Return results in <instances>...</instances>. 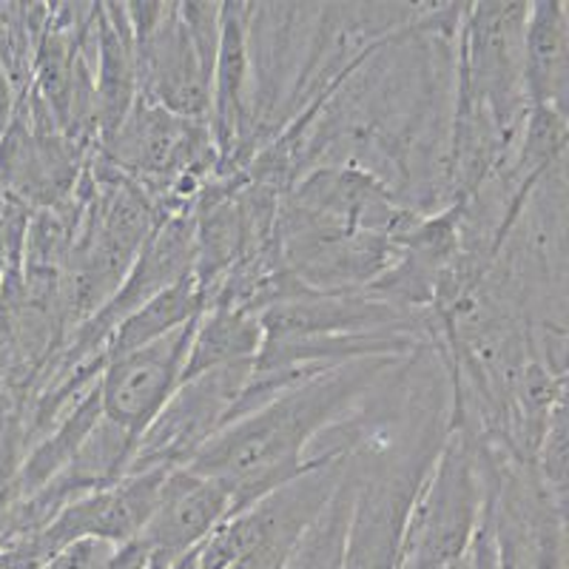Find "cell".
<instances>
[{
  "label": "cell",
  "mask_w": 569,
  "mask_h": 569,
  "mask_svg": "<svg viewBox=\"0 0 569 569\" xmlns=\"http://www.w3.org/2000/svg\"><path fill=\"white\" fill-rule=\"evenodd\" d=\"M490 501V450L453 416L410 507L399 569H456Z\"/></svg>",
  "instance_id": "4"
},
{
  "label": "cell",
  "mask_w": 569,
  "mask_h": 569,
  "mask_svg": "<svg viewBox=\"0 0 569 569\" xmlns=\"http://www.w3.org/2000/svg\"><path fill=\"white\" fill-rule=\"evenodd\" d=\"M220 20L222 3H166L154 27L134 38L140 98L208 123Z\"/></svg>",
  "instance_id": "6"
},
{
  "label": "cell",
  "mask_w": 569,
  "mask_h": 569,
  "mask_svg": "<svg viewBox=\"0 0 569 569\" xmlns=\"http://www.w3.org/2000/svg\"><path fill=\"white\" fill-rule=\"evenodd\" d=\"M251 370L253 362L186 379L137 439L129 472L174 470L191 465L202 447L231 421L233 408L248 388Z\"/></svg>",
  "instance_id": "9"
},
{
  "label": "cell",
  "mask_w": 569,
  "mask_h": 569,
  "mask_svg": "<svg viewBox=\"0 0 569 569\" xmlns=\"http://www.w3.org/2000/svg\"><path fill=\"white\" fill-rule=\"evenodd\" d=\"M27 370L20 365L18 348H14V339L7 328V319L0 313V390L27 388Z\"/></svg>",
  "instance_id": "21"
},
{
  "label": "cell",
  "mask_w": 569,
  "mask_h": 569,
  "mask_svg": "<svg viewBox=\"0 0 569 569\" xmlns=\"http://www.w3.org/2000/svg\"><path fill=\"white\" fill-rule=\"evenodd\" d=\"M288 200L293 206L322 213L359 231L379 233L393 242L401 233L410 231L419 217H425L405 206L382 180L350 166H317L305 171L291 188Z\"/></svg>",
  "instance_id": "12"
},
{
  "label": "cell",
  "mask_w": 569,
  "mask_h": 569,
  "mask_svg": "<svg viewBox=\"0 0 569 569\" xmlns=\"http://www.w3.org/2000/svg\"><path fill=\"white\" fill-rule=\"evenodd\" d=\"M202 311H206V293H202L200 282L191 273L182 282L171 284L169 291L157 293L142 308H137L126 322L117 325V330L103 348L106 362L169 337L174 330L186 328L188 322H194Z\"/></svg>",
  "instance_id": "17"
},
{
  "label": "cell",
  "mask_w": 569,
  "mask_h": 569,
  "mask_svg": "<svg viewBox=\"0 0 569 569\" xmlns=\"http://www.w3.org/2000/svg\"><path fill=\"white\" fill-rule=\"evenodd\" d=\"M262 342H266V333H262L259 313L237 308V305H206L191 333L186 379L208 373V370L257 362Z\"/></svg>",
  "instance_id": "16"
},
{
  "label": "cell",
  "mask_w": 569,
  "mask_h": 569,
  "mask_svg": "<svg viewBox=\"0 0 569 569\" xmlns=\"http://www.w3.org/2000/svg\"><path fill=\"white\" fill-rule=\"evenodd\" d=\"M14 109H18V94H14V86L9 80L7 69L0 66V137H3V131L12 123Z\"/></svg>",
  "instance_id": "23"
},
{
  "label": "cell",
  "mask_w": 569,
  "mask_h": 569,
  "mask_svg": "<svg viewBox=\"0 0 569 569\" xmlns=\"http://www.w3.org/2000/svg\"><path fill=\"white\" fill-rule=\"evenodd\" d=\"M530 3L461 7L456 40L453 120L496 131L516 151L530 114L525 83V23Z\"/></svg>",
  "instance_id": "3"
},
{
  "label": "cell",
  "mask_w": 569,
  "mask_h": 569,
  "mask_svg": "<svg viewBox=\"0 0 569 569\" xmlns=\"http://www.w3.org/2000/svg\"><path fill=\"white\" fill-rule=\"evenodd\" d=\"M111 556H114L111 543L86 538V541L71 543L63 552H58V556H52L34 569H109Z\"/></svg>",
  "instance_id": "20"
},
{
  "label": "cell",
  "mask_w": 569,
  "mask_h": 569,
  "mask_svg": "<svg viewBox=\"0 0 569 569\" xmlns=\"http://www.w3.org/2000/svg\"><path fill=\"white\" fill-rule=\"evenodd\" d=\"M273 237L284 271L311 291H362L399 257L388 237L299 208L288 197L279 206Z\"/></svg>",
  "instance_id": "7"
},
{
  "label": "cell",
  "mask_w": 569,
  "mask_h": 569,
  "mask_svg": "<svg viewBox=\"0 0 569 569\" xmlns=\"http://www.w3.org/2000/svg\"><path fill=\"white\" fill-rule=\"evenodd\" d=\"M194 322L103 365L98 393L100 413L109 425L120 427L134 441L140 439L142 430L154 421V416L166 408V401L186 379Z\"/></svg>",
  "instance_id": "11"
},
{
  "label": "cell",
  "mask_w": 569,
  "mask_h": 569,
  "mask_svg": "<svg viewBox=\"0 0 569 569\" xmlns=\"http://www.w3.org/2000/svg\"><path fill=\"white\" fill-rule=\"evenodd\" d=\"M231 516V498L188 467H174L162 479L160 496L137 541L162 569H174L194 552L213 527Z\"/></svg>",
  "instance_id": "13"
},
{
  "label": "cell",
  "mask_w": 569,
  "mask_h": 569,
  "mask_svg": "<svg viewBox=\"0 0 569 569\" xmlns=\"http://www.w3.org/2000/svg\"><path fill=\"white\" fill-rule=\"evenodd\" d=\"M525 83L532 109L567 114L569 7L563 0H538L527 7Z\"/></svg>",
  "instance_id": "15"
},
{
  "label": "cell",
  "mask_w": 569,
  "mask_h": 569,
  "mask_svg": "<svg viewBox=\"0 0 569 569\" xmlns=\"http://www.w3.org/2000/svg\"><path fill=\"white\" fill-rule=\"evenodd\" d=\"M569 421H567V396L552 408L550 421L543 427V436L538 441L536 459H532V470L538 472V479L550 487L552 496L567 501V459H569Z\"/></svg>",
  "instance_id": "19"
},
{
  "label": "cell",
  "mask_w": 569,
  "mask_h": 569,
  "mask_svg": "<svg viewBox=\"0 0 569 569\" xmlns=\"http://www.w3.org/2000/svg\"><path fill=\"white\" fill-rule=\"evenodd\" d=\"M487 518L498 569H569L567 501L552 496L532 465L490 450Z\"/></svg>",
  "instance_id": "8"
},
{
  "label": "cell",
  "mask_w": 569,
  "mask_h": 569,
  "mask_svg": "<svg viewBox=\"0 0 569 569\" xmlns=\"http://www.w3.org/2000/svg\"><path fill=\"white\" fill-rule=\"evenodd\" d=\"M456 569H459V567H456Z\"/></svg>",
  "instance_id": "24"
},
{
  "label": "cell",
  "mask_w": 569,
  "mask_h": 569,
  "mask_svg": "<svg viewBox=\"0 0 569 569\" xmlns=\"http://www.w3.org/2000/svg\"><path fill=\"white\" fill-rule=\"evenodd\" d=\"M399 359H362L279 390L228 421L188 470L220 487L231 498V512L253 505L308 470L322 436L342 425Z\"/></svg>",
  "instance_id": "1"
},
{
  "label": "cell",
  "mask_w": 569,
  "mask_h": 569,
  "mask_svg": "<svg viewBox=\"0 0 569 569\" xmlns=\"http://www.w3.org/2000/svg\"><path fill=\"white\" fill-rule=\"evenodd\" d=\"M481 284L530 328H567V160L518 197Z\"/></svg>",
  "instance_id": "2"
},
{
  "label": "cell",
  "mask_w": 569,
  "mask_h": 569,
  "mask_svg": "<svg viewBox=\"0 0 569 569\" xmlns=\"http://www.w3.org/2000/svg\"><path fill=\"white\" fill-rule=\"evenodd\" d=\"M350 498H353V485H350V476L345 470L337 492L330 496V501L319 512L317 521L308 527V532L299 538L291 556L284 558L282 569H342Z\"/></svg>",
  "instance_id": "18"
},
{
  "label": "cell",
  "mask_w": 569,
  "mask_h": 569,
  "mask_svg": "<svg viewBox=\"0 0 569 569\" xmlns=\"http://www.w3.org/2000/svg\"><path fill=\"white\" fill-rule=\"evenodd\" d=\"M342 476V456H322L293 481L231 512L174 569H282Z\"/></svg>",
  "instance_id": "5"
},
{
  "label": "cell",
  "mask_w": 569,
  "mask_h": 569,
  "mask_svg": "<svg viewBox=\"0 0 569 569\" xmlns=\"http://www.w3.org/2000/svg\"><path fill=\"white\" fill-rule=\"evenodd\" d=\"M490 505V501H487ZM459 569H498L496 563V547H492V532H490V518L481 516V525L472 536L470 547H467L465 558H461Z\"/></svg>",
  "instance_id": "22"
},
{
  "label": "cell",
  "mask_w": 569,
  "mask_h": 569,
  "mask_svg": "<svg viewBox=\"0 0 569 569\" xmlns=\"http://www.w3.org/2000/svg\"><path fill=\"white\" fill-rule=\"evenodd\" d=\"M94 114H98V146L109 140L140 100L134 38L123 3L94 7Z\"/></svg>",
  "instance_id": "14"
},
{
  "label": "cell",
  "mask_w": 569,
  "mask_h": 569,
  "mask_svg": "<svg viewBox=\"0 0 569 569\" xmlns=\"http://www.w3.org/2000/svg\"><path fill=\"white\" fill-rule=\"evenodd\" d=\"M89 160L29 91L0 137V188L29 211H49L74 194Z\"/></svg>",
  "instance_id": "10"
}]
</instances>
